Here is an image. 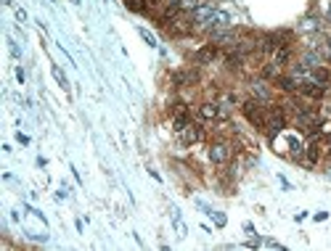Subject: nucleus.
<instances>
[{"instance_id":"1","label":"nucleus","mask_w":331,"mask_h":251,"mask_svg":"<svg viewBox=\"0 0 331 251\" xmlns=\"http://www.w3.org/2000/svg\"><path fill=\"white\" fill-rule=\"evenodd\" d=\"M241 114L249 119V124L252 127H257V130H265V122H268V114H265V106L262 101L257 98H249L241 103Z\"/></svg>"},{"instance_id":"2","label":"nucleus","mask_w":331,"mask_h":251,"mask_svg":"<svg viewBox=\"0 0 331 251\" xmlns=\"http://www.w3.org/2000/svg\"><path fill=\"white\" fill-rule=\"evenodd\" d=\"M231 145L225 143V140H215L209 145V162L212 164H228L231 162Z\"/></svg>"},{"instance_id":"3","label":"nucleus","mask_w":331,"mask_h":251,"mask_svg":"<svg viewBox=\"0 0 331 251\" xmlns=\"http://www.w3.org/2000/svg\"><path fill=\"white\" fill-rule=\"evenodd\" d=\"M215 6H212V3H199L194 11H191V21L194 24H209V19L212 16H215Z\"/></svg>"},{"instance_id":"4","label":"nucleus","mask_w":331,"mask_h":251,"mask_svg":"<svg viewBox=\"0 0 331 251\" xmlns=\"http://www.w3.org/2000/svg\"><path fill=\"white\" fill-rule=\"evenodd\" d=\"M297 92H299V96H305V98L318 101V98L326 96V85H321V82H299Z\"/></svg>"},{"instance_id":"5","label":"nucleus","mask_w":331,"mask_h":251,"mask_svg":"<svg viewBox=\"0 0 331 251\" xmlns=\"http://www.w3.org/2000/svg\"><path fill=\"white\" fill-rule=\"evenodd\" d=\"M178 135H180V143H183V145H194V143H199V140L204 138V130H202V124H194V122H191L183 132H178Z\"/></svg>"},{"instance_id":"6","label":"nucleus","mask_w":331,"mask_h":251,"mask_svg":"<svg viewBox=\"0 0 331 251\" xmlns=\"http://www.w3.org/2000/svg\"><path fill=\"white\" fill-rule=\"evenodd\" d=\"M223 114H225V109H223L220 103H212V101H207V103L199 106V116L207 119V122H212V119H217V116H223Z\"/></svg>"},{"instance_id":"7","label":"nucleus","mask_w":331,"mask_h":251,"mask_svg":"<svg viewBox=\"0 0 331 251\" xmlns=\"http://www.w3.org/2000/svg\"><path fill=\"white\" fill-rule=\"evenodd\" d=\"M323 151H326V145H323L321 140H313V143L308 145V148H305V156H308V164H318V162H321Z\"/></svg>"},{"instance_id":"8","label":"nucleus","mask_w":331,"mask_h":251,"mask_svg":"<svg viewBox=\"0 0 331 251\" xmlns=\"http://www.w3.org/2000/svg\"><path fill=\"white\" fill-rule=\"evenodd\" d=\"M217 58V45H204L196 50V64H212Z\"/></svg>"},{"instance_id":"9","label":"nucleus","mask_w":331,"mask_h":251,"mask_svg":"<svg viewBox=\"0 0 331 251\" xmlns=\"http://www.w3.org/2000/svg\"><path fill=\"white\" fill-rule=\"evenodd\" d=\"M196 77H199V74H196L194 69H185V72H178L172 79H175V85H178V87H185V85H194V82H196Z\"/></svg>"},{"instance_id":"10","label":"nucleus","mask_w":331,"mask_h":251,"mask_svg":"<svg viewBox=\"0 0 331 251\" xmlns=\"http://www.w3.org/2000/svg\"><path fill=\"white\" fill-rule=\"evenodd\" d=\"M289 61H291V45H281L273 53V64L275 66H286Z\"/></svg>"},{"instance_id":"11","label":"nucleus","mask_w":331,"mask_h":251,"mask_svg":"<svg viewBox=\"0 0 331 251\" xmlns=\"http://www.w3.org/2000/svg\"><path fill=\"white\" fill-rule=\"evenodd\" d=\"M275 82H278V87H281L284 92H297V87H299L297 77H278Z\"/></svg>"},{"instance_id":"12","label":"nucleus","mask_w":331,"mask_h":251,"mask_svg":"<svg viewBox=\"0 0 331 251\" xmlns=\"http://www.w3.org/2000/svg\"><path fill=\"white\" fill-rule=\"evenodd\" d=\"M188 124H191V116L185 114V111H178L175 119H172V130H175V132H183Z\"/></svg>"},{"instance_id":"13","label":"nucleus","mask_w":331,"mask_h":251,"mask_svg":"<svg viewBox=\"0 0 331 251\" xmlns=\"http://www.w3.org/2000/svg\"><path fill=\"white\" fill-rule=\"evenodd\" d=\"M252 96H255L257 101H262V103H268V101H270V90L257 82V85H252Z\"/></svg>"},{"instance_id":"14","label":"nucleus","mask_w":331,"mask_h":251,"mask_svg":"<svg viewBox=\"0 0 331 251\" xmlns=\"http://www.w3.org/2000/svg\"><path fill=\"white\" fill-rule=\"evenodd\" d=\"M149 0H125V8L127 11H135V13H149Z\"/></svg>"},{"instance_id":"15","label":"nucleus","mask_w":331,"mask_h":251,"mask_svg":"<svg viewBox=\"0 0 331 251\" xmlns=\"http://www.w3.org/2000/svg\"><path fill=\"white\" fill-rule=\"evenodd\" d=\"M262 77H265V79H278V77H281V66H275V64H265Z\"/></svg>"},{"instance_id":"16","label":"nucleus","mask_w":331,"mask_h":251,"mask_svg":"<svg viewBox=\"0 0 331 251\" xmlns=\"http://www.w3.org/2000/svg\"><path fill=\"white\" fill-rule=\"evenodd\" d=\"M53 77L59 79V85H61V87H69V82H66V77H64V72L59 69V66H53Z\"/></svg>"},{"instance_id":"17","label":"nucleus","mask_w":331,"mask_h":251,"mask_svg":"<svg viewBox=\"0 0 331 251\" xmlns=\"http://www.w3.org/2000/svg\"><path fill=\"white\" fill-rule=\"evenodd\" d=\"M138 32H141V37H143V40H146V43H149V45H156V40H154V37H151L149 32H146V29H138Z\"/></svg>"},{"instance_id":"18","label":"nucleus","mask_w":331,"mask_h":251,"mask_svg":"<svg viewBox=\"0 0 331 251\" xmlns=\"http://www.w3.org/2000/svg\"><path fill=\"white\" fill-rule=\"evenodd\" d=\"M215 222H217V225H220V228H223V225H225V217H223V214H220V211H217V214H215Z\"/></svg>"},{"instance_id":"19","label":"nucleus","mask_w":331,"mask_h":251,"mask_svg":"<svg viewBox=\"0 0 331 251\" xmlns=\"http://www.w3.org/2000/svg\"><path fill=\"white\" fill-rule=\"evenodd\" d=\"M326 56L331 58V37H328V43H326Z\"/></svg>"},{"instance_id":"20","label":"nucleus","mask_w":331,"mask_h":251,"mask_svg":"<svg viewBox=\"0 0 331 251\" xmlns=\"http://www.w3.org/2000/svg\"><path fill=\"white\" fill-rule=\"evenodd\" d=\"M326 16H328V21H331V8H328V13H326Z\"/></svg>"},{"instance_id":"21","label":"nucleus","mask_w":331,"mask_h":251,"mask_svg":"<svg viewBox=\"0 0 331 251\" xmlns=\"http://www.w3.org/2000/svg\"><path fill=\"white\" fill-rule=\"evenodd\" d=\"M328 177H331V172H328Z\"/></svg>"}]
</instances>
